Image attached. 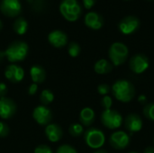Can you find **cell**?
<instances>
[{
    "label": "cell",
    "instance_id": "484cf974",
    "mask_svg": "<svg viewBox=\"0 0 154 153\" xmlns=\"http://www.w3.org/2000/svg\"><path fill=\"white\" fill-rule=\"evenodd\" d=\"M56 153H78L76 149L72 146H70L69 144H63V145H60Z\"/></svg>",
    "mask_w": 154,
    "mask_h": 153
},
{
    "label": "cell",
    "instance_id": "2e32d148",
    "mask_svg": "<svg viewBox=\"0 0 154 153\" xmlns=\"http://www.w3.org/2000/svg\"><path fill=\"white\" fill-rule=\"evenodd\" d=\"M84 23L92 30H99L104 25V18L96 12H88L85 15Z\"/></svg>",
    "mask_w": 154,
    "mask_h": 153
},
{
    "label": "cell",
    "instance_id": "7a4b0ae2",
    "mask_svg": "<svg viewBox=\"0 0 154 153\" xmlns=\"http://www.w3.org/2000/svg\"><path fill=\"white\" fill-rule=\"evenodd\" d=\"M29 51V46L23 41H13L5 50V58L12 63L23 61Z\"/></svg>",
    "mask_w": 154,
    "mask_h": 153
},
{
    "label": "cell",
    "instance_id": "8d00e7d4",
    "mask_svg": "<svg viewBox=\"0 0 154 153\" xmlns=\"http://www.w3.org/2000/svg\"><path fill=\"white\" fill-rule=\"evenodd\" d=\"M94 153H107V151H105V150H97V151H95Z\"/></svg>",
    "mask_w": 154,
    "mask_h": 153
},
{
    "label": "cell",
    "instance_id": "e0dca14e",
    "mask_svg": "<svg viewBox=\"0 0 154 153\" xmlns=\"http://www.w3.org/2000/svg\"><path fill=\"white\" fill-rule=\"evenodd\" d=\"M45 135L51 142H59L63 135L62 129L56 124H49L45 128Z\"/></svg>",
    "mask_w": 154,
    "mask_h": 153
},
{
    "label": "cell",
    "instance_id": "5bb4252c",
    "mask_svg": "<svg viewBox=\"0 0 154 153\" xmlns=\"http://www.w3.org/2000/svg\"><path fill=\"white\" fill-rule=\"evenodd\" d=\"M125 128L131 133H138L143 128V120L138 114H129L124 121Z\"/></svg>",
    "mask_w": 154,
    "mask_h": 153
},
{
    "label": "cell",
    "instance_id": "9c48e42d",
    "mask_svg": "<svg viewBox=\"0 0 154 153\" xmlns=\"http://www.w3.org/2000/svg\"><path fill=\"white\" fill-rule=\"evenodd\" d=\"M109 144L115 150H125L130 144V135L124 131H116L110 135Z\"/></svg>",
    "mask_w": 154,
    "mask_h": 153
},
{
    "label": "cell",
    "instance_id": "4dcf8cb0",
    "mask_svg": "<svg viewBox=\"0 0 154 153\" xmlns=\"http://www.w3.org/2000/svg\"><path fill=\"white\" fill-rule=\"evenodd\" d=\"M82 2H83L84 7L86 9L89 10V9H91L95 5V4L97 3V0H82Z\"/></svg>",
    "mask_w": 154,
    "mask_h": 153
},
{
    "label": "cell",
    "instance_id": "7c38bea8",
    "mask_svg": "<svg viewBox=\"0 0 154 153\" xmlns=\"http://www.w3.org/2000/svg\"><path fill=\"white\" fill-rule=\"evenodd\" d=\"M15 102L6 96L0 98V118L7 120L12 118L16 113Z\"/></svg>",
    "mask_w": 154,
    "mask_h": 153
},
{
    "label": "cell",
    "instance_id": "4316f807",
    "mask_svg": "<svg viewBox=\"0 0 154 153\" xmlns=\"http://www.w3.org/2000/svg\"><path fill=\"white\" fill-rule=\"evenodd\" d=\"M101 106L105 110L111 109L113 106V99L110 96H104L101 99Z\"/></svg>",
    "mask_w": 154,
    "mask_h": 153
},
{
    "label": "cell",
    "instance_id": "60d3db41",
    "mask_svg": "<svg viewBox=\"0 0 154 153\" xmlns=\"http://www.w3.org/2000/svg\"><path fill=\"white\" fill-rule=\"evenodd\" d=\"M153 143H154V139H153Z\"/></svg>",
    "mask_w": 154,
    "mask_h": 153
},
{
    "label": "cell",
    "instance_id": "f1b7e54d",
    "mask_svg": "<svg viewBox=\"0 0 154 153\" xmlns=\"http://www.w3.org/2000/svg\"><path fill=\"white\" fill-rule=\"evenodd\" d=\"M34 153H53L52 150L50 146L46 145V144H41L38 145L35 149H34Z\"/></svg>",
    "mask_w": 154,
    "mask_h": 153
},
{
    "label": "cell",
    "instance_id": "8992f818",
    "mask_svg": "<svg viewBox=\"0 0 154 153\" xmlns=\"http://www.w3.org/2000/svg\"><path fill=\"white\" fill-rule=\"evenodd\" d=\"M101 123L102 124L110 130H116L122 126L124 119L122 115L114 109L104 110L101 114Z\"/></svg>",
    "mask_w": 154,
    "mask_h": 153
},
{
    "label": "cell",
    "instance_id": "836d02e7",
    "mask_svg": "<svg viewBox=\"0 0 154 153\" xmlns=\"http://www.w3.org/2000/svg\"><path fill=\"white\" fill-rule=\"evenodd\" d=\"M138 102L140 103V104H142V105H146L147 104V96H145V95H140L139 96H138Z\"/></svg>",
    "mask_w": 154,
    "mask_h": 153
},
{
    "label": "cell",
    "instance_id": "d6a6232c",
    "mask_svg": "<svg viewBox=\"0 0 154 153\" xmlns=\"http://www.w3.org/2000/svg\"><path fill=\"white\" fill-rule=\"evenodd\" d=\"M7 92H8V89H7L6 85L5 83H0V98L5 96Z\"/></svg>",
    "mask_w": 154,
    "mask_h": 153
},
{
    "label": "cell",
    "instance_id": "8fae6325",
    "mask_svg": "<svg viewBox=\"0 0 154 153\" xmlns=\"http://www.w3.org/2000/svg\"><path fill=\"white\" fill-rule=\"evenodd\" d=\"M0 10L5 16L15 17L19 15L22 11L20 0H1Z\"/></svg>",
    "mask_w": 154,
    "mask_h": 153
},
{
    "label": "cell",
    "instance_id": "44dd1931",
    "mask_svg": "<svg viewBox=\"0 0 154 153\" xmlns=\"http://www.w3.org/2000/svg\"><path fill=\"white\" fill-rule=\"evenodd\" d=\"M13 29L18 35H23L28 30V22L23 17H18L14 22Z\"/></svg>",
    "mask_w": 154,
    "mask_h": 153
},
{
    "label": "cell",
    "instance_id": "52a82bcc",
    "mask_svg": "<svg viewBox=\"0 0 154 153\" xmlns=\"http://www.w3.org/2000/svg\"><path fill=\"white\" fill-rule=\"evenodd\" d=\"M149 66H150L149 58L143 53H137L134 55L129 61L130 69L137 75L144 73L149 69Z\"/></svg>",
    "mask_w": 154,
    "mask_h": 153
},
{
    "label": "cell",
    "instance_id": "cb8c5ba5",
    "mask_svg": "<svg viewBox=\"0 0 154 153\" xmlns=\"http://www.w3.org/2000/svg\"><path fill=\"white\" fill-rule=\"evenodd\" d=\"M143 113L148 120L154 122V103H147L143 107Z\"/></svg>",
    "mask_w": 154,
    "mask_h": 153
},
{
    "label": "cell",
    "instance_id": "ffe728a7",
    "mask_svg": "<svg viewBox=\"0 0 154 153\" xmlns=\"http://www.w3.org/2000/svg\"><path fill=\"white\" fill-rule=\"evenodd\" d=\"M94 70L99 75H106L113 70V64L107 60L101 59L97 60L94 65Z\"/></svg>",
    "mask_w": 154,
    "mask_h": 153
},
{
    "label": "cell",
    "instance_id": "3957f363",
    "mask_svg": "<svg viewBox=\"0 0 154 153\" xmlns=\"http://www.w3.org/2000/svg\"><path fill=\"white\" fill-rule=\"evenodd\" d=\"M60 12L69 22L77 21L82 13V8L78 0H62L60 5Z\"/></svg>",
    "mask_w": 154,
    "mask_h": 153
},
{
    "label": "cell",
    "instance_id": "4fadbf2b",
    "mask_svg": "<svg viewBox=\"0 0 154 153\" xmlns=\"http://www.w3.org/2000/svg\"><path fill=\"white\" fill-rule=\"evenodd\" d=\"M5 77L12 83H19L24 78V70L19 65L10 64L5 69Z\"/></svg>",
    "mask_w": 154,
    "mask_h": 153
},
{
    "label": "cell",
    "instance_id": "d590c367",
    "mask_svg": "<svg viewBox=\"0 0 154 153\" xmlns=\"http://www.w3.org/2000/svg\"><path fill=\"white\" fill-rule=\"evenodd\" d=\"M5 58V51H2L0 50V62Z\"/></svg>",
    "mask_w": 154,
    "mask_h": 153
},
{
    "label": "cell",
    "instance_id": "30bf717a",
    "mask_svg": "<svg viewBox=\"0 0 154 153\" xmlns=\"http://www.w3.org/2000/svg\"><path fill=\"white\" fill-rule=\"evenodd\" d=\"M32 118L38 124L42 126L43 125L47 126L52 119V113L49 107L41 105L33 109Z\"/></svg>",
    "mask_w": 154,
    "mask_h": 153
},
{
    "label": "cell",
    "instance_id": "ac0fdd59",
    "mask_svg": "<svg viewBox=\"0 0 154 153\" xmlns=\"http://www.w3.org/2000/svg\"><path fill=\"white\" fill-rule=\"evenodd\" d=\"M95 112L91 107H85L79 113V121L83 126H90L95 122Z\"/></svg>",
    "mask_w": 154,
    "mask_h": 153
},
{
    "label": "cell",
    "instance_id": "603a6c76",
    "mask_svg": "<svg viewBox=\"0 0 154 153\" xmlns=\"http://www.w3.org/2000/svg\"><path fill=\"white\" fill-rule=\"evenodd\" d=\"M69 133L71 136L78 138L81 136L85 132H84L83 125L81 124H72L69 128Z\"/></svg>",
    "mask_w": 154,
    "mask_h": 153
},
{
    "label": "cell",
    "instance_id": "f35d334b",
    "mask_svg": "<svg viewBox=\"0 0 154 153\" xmlns=\"http://www.w3.org/2000/svg\"><path fill=\"white\" fill-rule=\"evenodd\" d=\"M128 153H138V152H136V151H131V152H128Z\"/></svg>",
    "mask_w": 154,
    "mask_h": 153
},
{
    "label": "cell",
    "instance_id": "5b68a950",
    "mask_svg": "<svg viewBox=\"0 0 154 153\" xmlns=\"http://www.w3.org/2000/svg\"><path fill=\"white\" fill-rule=\"evenodd\" d=\"M84 141L89 148L98 150L105 144L106 135L100 129L92 127L84 133Z\"/></svg>",
    "mask_w": 154,
    "mask_h": 153
},
{
    "label": "cell",
    "instance_id": "f546056e",
    "mask_svg": "<svg viewBox=\"0 0 154 153\" xmlns=\"http://www.w3.org/2000/svg\"><path fill=\"white\" fill-rule=\"evenodd\" d=\"M9 134V126L5 123L0 121V138H5Z\"/></svg>",
    "mask_w": 154,
    "mask_h": 153
},
{
    "label": "cell",
    "instance_id": "e575fe53",
    "mask_svg": "<svg viewBox=\"0 0 154 153\" xmlns=\"http://www.w3.org/2000/svg\"><path fill=\"white\" fill-rule=\"evenodd\" d=\"M143 153H154V147L149 146V147L145 148V150L143 151Z\"/></svg>",
    "mask_w": 154,
    "mask_h": 153
},
{
    "label": "cell",
    "instance_id": "d6986e66",
    "mask_svg": "<svg viewBox=\"0 0 154 153\" xmlns=\"http://www.w3.org/2000/svg\"><path fill=\"white\" fill-rule=\"evenodd\" d=\"M30 75L32 82L37 85L44 82L46 78V71L41 65H33L30 69Z\"/></svg>",
    "mask_w": 154,
    "mask_h": 153
},
{
    "label": "cell",
    "instance_id": "d4e9b609",
    "mask_svg": "<svg viewBox=\"0 0 154 153\" xmlns=\"http://www.w3.org/2000/svg\"><path fill=\"white\" fill-rule=\"evenodd\" d=\"M81 51V48L79 46V43L75 42V41H71L69 44V48H68V52L69 54L70 57H78Z\"/></svg>",
    "mask_w": 154,
    "mask_h": 153
},
{
    "label": "cell",
    "instance_id": "1f68e13d",
    "mask_svg": "<svg viewBox=\"0 0 154 153\" xmlns=\"http://www.w3.org/2000/svg\"><path fill=\"white\" fill-rule=\"evenodd\" d=\"M37 90H38V85L35 83H32L28 87V94L30 96H33L34 94H36Z\"/></svg>",
    "mask_w": 154,
    "mask_h": 153
},
{
    "label": "cell",
    "instance_id": "ba28073f",
    "mask_svg": "<svg viewBox=\"0 0 154 153\" xmlns=\"http://www.w3.org/2000/svg\"><path fill=\"white\" fill-rule=\"evenodd\" d=\"M140 23L141 22L138 17L134 15H128L124 17L120 21L118 28L123 34L130 35L138 30V28L140 27Z\"/></svg>",
    "mask_w": 154,
    "mask_h": 153
},
{
    "label": "cell",
    "instance_id": "7402d4cb",
    "mask_svg": "<svg viewBox=\"0 0 154 153\" xmlns=\"http://www.w3.org/2000/svg\"><path fill=\"white\" fill-rule=\"evenodd\" d=\"M53 100H54V95L51 90L44 89L42 91V93L40 95V101L42 106H47L48 105L51 104L53 102Z\"/></svg>",
    "mask_w": 154,
    "mask_h": 153
},
{
    "label": "cell",
    "instance_id": "83f0119b",
    "mask_svg": "<svg viewBox=\"0 0 154 153\" xmlns=\"http://www.w3.org/2000/svg\"><path fill=\"white\" fill-rule=\"evenodd\" d=\"M111 91V87L107 84H100L97 87V92L101 95V96H107Z\"/></svg>",
    "mask_w": 154,
    "mask_h": 153
},
{
    "label": "cell",
    "instance_id": "ab89813d",
    "mask_svg": "<svg viewBox=\"0 0 154 153\" xmlns=\"http://www.w3.org/2000/svg\"><path fill=\"white\" fill-rule=\"evenodd\" d=\"M125 1H129V0H125Z\"/></svg>",
    "mask_w": 154,
    "mask_h": 153
},
{
    "label": "cell",
    "instance_id": "6da1fadb",
    "mask_svg": "<svg viewBox=\"0 0 154 153\" xmlns=\"http://www.w3.org/2000/svg\"><path fill=\"white\" fill-rule=\"evenodd\" d=\"M111 91L116 100L122 103H129L135 96V87L134 86L126 79L116 80L112 87Z\"/></svg>",
    "mask_w": 154,
    "mask_h": 153
},
{
    "label": "cell",
    "instance_id": "9a60e30c",
    "mask_svg": "<svg viewBox=\"0 0 154 153\" xmlns=\"http://www.w3.org/2000/svg\"><path fill=\"white\" fill-rule=\"evenodd\" d=\"M48 41L55 48H62L68 43V36L60 30H54L48 34Z\"/></svg>",
    "mask_w": 154,
    "mask_h": 153
},
{
    "label": "cell",
    "instance_id": "b9f144b4",
    "mask_svg": "<svg viewBox=\"0 0 154 153\" xmlns=\"http://www.w3.org/2000/svg\"><path fill=\"white\" fill-rule=\"evenodd\" d=\"M28 1H31V0H28Z\"/></svg>",
    "mask_w": 154,
    "mask_h": 153
},
{
    "label": "cell",
    "instance_id": "277c9868",
    "mask_svg": "<svg viewBox=\"0 0 154 153\" xmlns=\"http://www.w3.org/2000/svg\"><path fill=\"white\" fill-rule=\"evenodd\" d=\"M129 50L128 47L122 42H114L108 50L109 59L113 66L118 67L124 64L128 59Z\"/></svg>",
    "mask_w": 154,
    "mask_h": 153
},
{
    "label": "cell",
    "instance_id": "74e56055",
    "mask_svg": "<svg viewBox=\"0 0 154 153\" xmlns=\"http://www.w3.org/2000/svg\"><path fill=\"white\" fill-rule=\"evenodd\" d=\"M2 28H3V23H2V21L0 20V31L2 30Z\"/></svg>",
    "mask_w": 154,
    "mask_h": 153
}]
</instances>
